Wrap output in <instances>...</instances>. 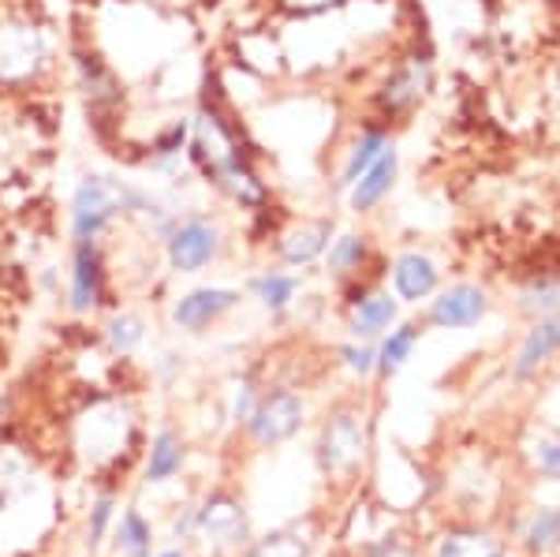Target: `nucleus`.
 I'll return each instance as SVG.
<instances>
[{"label": "nucleus", "instance_id": "nucleus-18", "mask_svg": "<svg viewBox=\"0 0 560 557\" xmlns=\"http://www.w3.org/2000/svg\"><path fill=\"white\" fill-rule=\"evenodd\" d=\"M393 147V139H388V131L382 128V124H374V128H366L363 135H359L355 142L348 147V158L345 165H340V179H337V192L345 195L351 184H355L359 176L366 173L370 165H374L377 158L385 154V150Z\"/></svg>", "mask_w": 560, "mask_h": 557}, {"label": "nucleus", "instance_id": "nucleus-15", "mask_svg": "<svg viewBox=\"0 0 560 557\" xmlns=\"http://www.w3.org/2000/svg\"><path fill=\"white\" fill-rule=\"evenodd\" d=\"M433 557H509V543L482 524H456L441 532Z\"/></svg>", "mask_w": 560, "mask_h": 557}, {"label": "nucleus", "instance_id": "nucleus-4", "mask_svg": "<svg viewBox=\"0 0 560 557\" xmlns=\"http://www.w3.org/2000/svg\"><path fill=\"white\" fill-rule=\"evenodd\" d=\"M191 532H195L198 543L210 546L213 554L247 550V543H250V517H247V509H243L240 498L217 490L191 513Z\"/></svg>", "mask_w": 560, "mask_h": 557}, {"label": "nucleus", "instance_id": "nucleus-14", "mask_svg": "<svg viewBox=\"0 0 560 557\" xmlns=\"http://www.w3.org/2000/svg\"><path fill=\"white\" fill-rule=\"evenodd\" d=\"M560 352V318H541V322H530L527 337H523L516 359H512V379L516 382H527L535 379L541 367L549 363Z\"/></svg>", "mask_w": 560, "mask_h": 557}, {"label": "nucleus", "instance_id": "nucleus-17", "mask_svg": "<svg viewBox=\"0 0 560 557\" xmlns=\"http://www.w3.org/2000/svg\"><path fill=\"white\" fill-rule=\"evenodd\" d=\"M366 258H370V244L363 232H340L329 244V251H325V274L351 289V285H359V277H363Z\"/></svg>", "mask_w": 560, "mask_h": 557}, {"label": "nucleus", "instance_id": "nucleus-34", "mask_svg": "<svg viewBox=\"0 0 560 557\" xmlns=\"http://www.w3.org/2000/svg\"><path fill=\"white\" fill-rule=\"evenodd\" d=\"M158 557H187L184 550H168V554H158Z\"/></svg>", "mask_w": 560, "mask_h": 557}, {"label": "nucleus", "instance_id": "nucleus-28", "mask_svg": "<svg viewBox=\"0 0 560 557\" xmlns=\"http://www.w3.org/2000/svg\"><path fill=\"white\" fill-rule=\"evenodd\" d=\"M340 359H345V367L351 374L370 379V374L377 371V345L374 340H351V345L340 348Z\"/></svg>", "mask_w": 560, "mask_h": 557}, {"label": "nucleus", "instance_id": "nucleus-3", "mask_svg": "<svg viewBox=\"0 0 560 557\" xmlns=\"http://www.w3.org/2000/svg\"><path fill=\"white\" fill-rule=\"evenodd\" d=\"M370 453V434L366 419L359 408H337L325 416L322 434H318V468L325 479L332 483H351L359 479Z\"/></svg>", "mask_w": 560, "mask_h": 557}, {"label": "nucleus", "instance_id": "nucleus-20", "mask_svg": "<svg viewBox=\"0 0 560 557\" xmlns=\"http://www.w3.org/2000/svg\"><path fill=\"white\" fill-rule=\"evenodd\" d=\"M516 311L523 318H560V274H535L516 292Z\"/></svg>", "mask_w": 560, "mask_h": 557}, {"label": "nucleus", "instance_id": "nucleus-13", "mask_svg": "<svg viewBox=\"0 0 560 557\" xmlns=\"http://www.w3.org/2000/svg\"><path fill=\"white\" fill-rule=\"evenodd\" d=\"M236 303H240L236 289H195L176 300L173 322L179 329H187V334H202V329H210L217 318H224Z\"/></svg>", "mask_w": 560, "mask_h": 557}, {"label": "nucleus", "instance_id": "nucleus-32", "mask_svg": "<svg viewBox=\"0 0 560 557\" xmlns=\"http://www.w3.org/2000/svg\"><path fill=\"white\" fill-rule=\"evenodd\" d=\"M108 520H113V498H97V501H94V509H90V538H86L90 550H94V546L105 538Z\"/></svg>", "mask_w": 560, "mask_h": 557}, {"label": "nucleus", "instance_id": "nucleus-1", "mask_svg": "<svg viewBox=\"0 0 560 557\" xmlns=\"http://www.w3.org/2000/svg\"><path fill=\"white\" fill-rule=\"evenodd\" d=\"M147 202L150 199L139 187H128L108 176H86L83 184L75 187V195H71V236H75V244H86V240L97 244L116 218L142 213Z\"/></svg>", "mask_w": 560, "mask_h": 557}, {"label": "nucleus", "instance_id": "nucleus-25", "mask_svg": "<svg viewBox=\"0 0 560 557\" xmlns=\"http://www.w3.org/2000/svg\"><path fill=\"white\" fill-rule=\"evenodd\" d=\"M150 546H153V532L150 524L142 520L135 509L120 517V527H116V554L124 557H150Z\"/></svg>", "mask_w": 560, "mask_h": 557}, {"label": "nucleus", "instance_id": "nucleus-12", "mask_svg": "<svg viewBox=\"0 0 560 557\" xmlns=\"http://www.w3.org/2000/svg\"><path fill=\"white\" fill-rule=\"evenodd\" d=\"M388 274H393V292L400 303L430 300L441 285V269L427 251H404V255H396Z\"/></svg>", "mask_w": 560, "mask_h": 557}, {"label": "nucleus", "instance_id": "nucleus-29", "mask_svg": "<svg viewBox=\"0 0 560 557\" xmlns=\"http://www.w3.org/2000/svg\"><path fill=\"white\" fill-rule=\"evenodd\" d=\"M269 4L284 15H295V20H311V15H325L332 8L348 4V0H269Z\"/></svg>", "mask_w": 560, "mask_h": 557}, {"label": "nucleus", "instance_id": "nucleus-33", "mask_svg": "<svg viewBox=\"0 0 560 557\" xmlns=\"http://www.w3.org/2000/svg\"><path fill=\"white\" fill-rule=\"evenodd\" d=\"M4 411H8V401L0 397V423H4Z\"/></svg>", "mask_w": 560, "mask_h": 557}, {"label": "nucleus", "instance_id": "nucleus-19", "mask_svg": "<svg viewBox=\"0 0 560 557\" xmlns=\"http://www.w3.org/2000/svg\"><path fill=\"white\" fill-rule=\"evenodd\" d=\"M520 546L527 557H560V509H535L520 527Z\"/></svg>", "mask_w": 560, "mask_h": 557}, {"label": "nucleus", "instance_id": "nucleus-26", "mask_svg": "<svg viewBox=\"0 0 560 557\" xmlns=\"http://www.w3.org/2000/svg\"><path fill=\"white\" fill-rule=\"evenodd\" d=\"M527 461L541 479L560 483V434H535L527 442Z\"/></svg>", "mask_w": 560, "mask_h": 557}, {"label": "nucleus", "instance_id": "nucleus-7", "mask_svg": "<svg viewBox=\"0 0 560 557\" xmlns=\"http://www.w3.org/2000/svg\"><path fill=\"white\" fill-rule=\"evenodd\" d=\"M306 419V404L295 390H288V385H273V390H266L255 404V411H250L247 419V434L255 445H280L288 442V438L300 434Z\"/></svg>", "mask_w": 560, "mask_h": 557}, {"label": "nucleus", "instance_id": "nucleus-2", "mask_svg": "<svg viewBox=\"0 0 560 557\" xmlns=\"http://www.w3.org/2000/svg\"><path fill=\"white\" fill-rule=\"evenodd\" d=\"M52 57L49 34L34 20H0V90H26L45 76Z\"/></svg>", "mask_w": 560, "mask_h": 557}, {"label": "nucleus", "instance_id": "nucleus-22", "mask_svg": "<svg viewBox=\"0 0 560 557\" xmlns=\"http://www.w3.org/2000/svg\"><path fill=\"white\" fill-rule=\"evenodd\" d=\"M422 340V326L419 322H400L396 329H388L382 337V345H377V371L382 379H393L396 371H400L404 363L411 359L415 345Z\"/></svg>", "mask_w": 560, "mask_h": 557}, {"label": "nucleus", "instance_id": "nucleus-6", "mask_svg": "<svg viewBox=\"0 0 560 557\" xmlns=\"http://www.w3.org/2000/svg\"><path fill=\"white\" fill-rule=\"evenodd\" d=\"M221 224L213 218H202V213H187V218L176 221V229L165 236V258L176 274H198L210 263H217L221 255Z\"/></svg>", "mask_w": 560, "mask_h": 557}, {"label": "nucleus", "instance_id": "nucleus-30", "mask_svg": "<svg viewBox=\"0 0 560 557\" xmlns=\"http://www.w3.org/2000/svg\"><path fill=\"white\" fill-rule=\"evenodd\" d=\"M363 557H419V546L408 535H385L377 543H370Z\"/></svg>", "mask_w": 560, "mask_h": 557}, {"label": "nucleus", "instance_id": "nucleus-35", "mask_svg": "<svg viewBox=\"0 0 560 557\" xmlns=\"http://www.w3.org/2000/svg\"><path fill=\"white\" fill-rule=\"evenodd\" d=\"M198 4H221V0H198Z\"/></svg>", "mask_w": 560, "mask_h": 557}, {"label": "nucleus", "instance_id": "nucleus-11", "mask_svg": "<svg viewBox=\"0 0 560 557\" xmlns=\"http://www.w3.org/2000/svg\"><path fill=\"white\" fill-rule=\"evenodd\" d=\"M396 176H400V154L388 147L385 154L377 158L374 165H370L366 173L345 192L348 210L355 213V218H363V213H374L377 206L388 199V192L396 187Z\"/></svg>", "mask_w": 560, "mask_h": 557}, {"label": "nucleus", "instance_id": "nucleus-24", "mask_svg": "<svg viewBox=\"0 0 560 557\" xmlns=\"http://www.w3.org/2000/svg\"><path fill=\"white\" fill-rule=\"evenodd\" d=\"M184 468V442L176 430H158V438L150 442V461H147V479L165 483Z\"/></svg>", "mask_w": 560, "mask_h": 557}, {"label": "nucleus", "instance_id": "nucleus-21", "mask_svg": "<svg viewBox=\"0 0 560 557\" xmlns=\"http://www.w3.org/2000/svg\"><path fill=\"white\" fill-rule=\"evenodd\" d=\"M314 554V535L311 527H280V532H269L247 543L243 557H311Z\"/></svg>", "mask_w": 560, "mask_h": 557}, {"label": "nucleus", "instance_id": "nucleus-23", "mask_svg": "<svg viewBox=\"0 0 560 557\" xmlns=\"http://www.w3.org/2000/svg\"><path fill=\"white\" fill-rule=\"evenodd\" d=\"M250 292H255V300L261 303L266 311H288L295 300V292H300V277L295 274H280V269H266V274H258L255 281H250Z\"/></svg>", "mask_w": 560, "mask_h": 557}, {"label": "nucleus", "instance_id": "nucleus-8", "mask_svg": "<svg viewBox=\"0 0 560 557\" xmlns=\"http://www.w3.org/2000/svg\"><path fill=\"white\" fill-rule=\"evenodd\" d=\"M490 314V292L482 285L459 281L448 285V289L433 292L430 307H427V322L433 329H471Z\"/></svg>", "mask_w": 560, "mask_h": 557}, {"label": "nucleus", "instance_id": "nucleus-10", "mask_svg": "<svg viewBox=\"0 0 560 557\" xmlns=\"http://www.w3.org/2000/svg\"><path fill=\"white\" fill-rule=\"evenodd\" d=\"M105 300V263L102 247L94 240L75 244V258H71V285H68V307L75 314H90Z\"/></svg>", "mask_w": 560, "mask_h": 557}, {"label": "nucleus", "instance_id": "nucleus-5", "mask_svg": "<svg viewBox=\"0 0 560 557\" xmlns=\"http://www.w3.org/2000/svg\"><path fill=\"white\" fill-rule=\"evenodd\" d=\"M430 90H433L430 57L411 53V57L396 60V65L388 68V76L382 79V86H377V94H374V105H377V113H382V120H400V116H411L427 102Z\"/></svg>", "mask_w": 560, "mask_h": 557}, {"label": "nucleus", "instance_id": "nucleus-16", "mask_svg": "<svg viewBox=\"0 0 560 557\" xmlns=\"http://www.w3.org/2000/svg\"><path fill=\"white\" fill-rule=\"evenodd\" d=\"M396 318H400V300L382 292V289H374V292H366L359 303H351L348 329L355 340H377L396 326Z\"/></svg>", "mask_w": 560, "mask_h": 557}, {"label": "nucleus", "instance_id": "nucleus-27", "mask_svg": "<svg viewBox=\"0 0 560 557\" xmlns=\"http://www.w3.org/2000/svg\"><path fill=\"white\" fill-rule=\"evenodd\" d=\"M105 337H108V348H113V352L131 356L135 348L142 345V337H147V326H142L139 314H116V318L108 322Z\"/></svg>", "mask_w": 560, "mask_h": 557}, {"label": "nucleus", "instance_id": "nucleus-31", "mask_svg": "<svg viewBox=\"0 0 560 557\" xmlns=\"http://www.w3.org/2000/svg\"><path fill=\"white\" fill-rule=\"evenodd\" d=\"M258 397H261V390L255 385V379H243L236 385V401H232V419H236V427L240 423L247 427V419H250V411H255Z\"/></svg>", "mask_w": 560, "mask_h": 557}, {"label": "nucleus", "instance_id": "nucleus-9", "mask_svg": "<svg viewBox=\"0 0 560 557\" xmlns=\"http://www.w3.org/2000/svg\"><path fill=\"white\" fill-rule=\"evenodd\" d=\"M332 232H337L332 218H300L277 232L273 251L284 266H311L329 251Z\"/></svg>", "mask_w": 560, "mask_h": 557}]
</instances>
